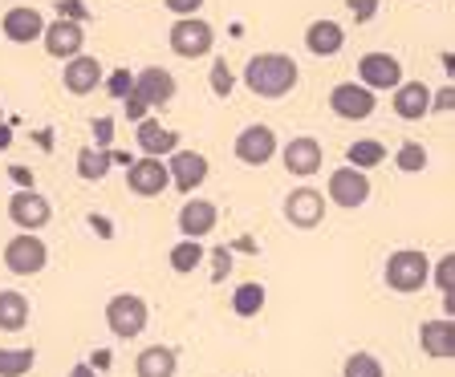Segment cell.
<instances>
[{"label": "cell", "instance_id": "e0dca14e", "mask_svg": "<svg viewBox=\"0 0 455 377\" xmlns=\"http://www.w3.org/2000/svg\"><path fill=\"white\" fill-rule=\"evenodd\" d=\"M134 98H142L147 110H159V106H167L171 98H175V77L163 66L139 69V74H134Z\"/></svg>", "mask_w": 455, "mask_h": 377}, {"label": "cell", "instance_id": "e575fe53", "mask_svg": "<svg viewBox=\"0 0 455 377\" xmlns=\"http://www.w3.org/2000/svg\"><path fill=\"white\" fill-rule=\"evenodd\" d=\"M106 90H110L114 98H126L134 90V74H131V69H114V74L106 77Z\"/></svg>", "mask_w": 455, "mask_h": 377}, {"label": "cell", "instance_id": "9a60e30c", "mask_svg": "<svg viewBox=\"0 0 455 377\" xmlns=\"http://www.w3.org/2000/svg\"><path fill=\"white\" fill-rule=\"evenodd\" d=\"M134 146L142 159H167L171 151H180V130H167L159 118H142L134 122Z\"/></svg>", "mask_w": 455, "mask_h": 377}, {"label": "cell", "instance_id": "7402d4cb", "mask_svg": "<svg viewBox=\"0 0 455 377\" xmlns=\"http://www.w3.org/2000/svg\"><path fill=\"white\" fill-rule=\"evenodd\" d=\"M341 45H346V28H341L338 20L322 17L305 28V49H309L313 57H338Z\"/></svg>", "mask_w": 455, "mask_h": 377}, {"label": "cell", "instance_id": "8d00e7d4", "mask_svg": "<svg viewBox=\"0 0 455 377\" xmlns=\"http://www.w3.org/2000/svg\"><path fill=\"white\" fill-rule=\"evenodd\" d=\"M90 130H94V146L110 151V142H114V122H110V118H94V122H90Z\"/></svg>", "mask_w": 455, "mask_h": 377}, {"label": "cell", "instance_id": "ba28073f", "mask_svg": "<svg viewBox=\"0 0 455 377\" xmlns=\"http://www.w3.org/2000/svg\"><path fill=\"white\" fill-rule=\"evenodd\" d=\"M358 85H366L370 94H382V90H398L403 85V66H398L395 53H362L358 61Z\"/></svg>", "mask_w": 455, "mask_h": 377}, {"label": "cell", "instance_id": "cb8c5ba5", "mask_svg": "<svg viewBox=\"0 0 455 377\" xmlns=\"http://www.w3.org/2000/svg\"><path fill=\"white\" fill-rule=\"evenodd\" d=\"M180 357L167 345H147V350L134 357V377H175Z\"/></svg>", "mask_w": 455, "mask_h": 377}, {"label": "cell", "instance_id": "6da1fadb", "mask_svg": "<svg viewBox=\"0 0 455 377\" xmlns=\"http://www.w3.org/2000/svg\"><path fill=\"white\" fill-rule=\"evenodd\" d=\"M240 82L248 85V94L265 98V102H281V98H289L297 90L301 69H297V61L289 53H252Z\"/></svg>", "mask_w": 455, "mask_h": 377}, {"label": "cell", "instance_id": "9c48e42d", "mask_svg": "<svg viewBox=\"0 0 455 377\" xmlns=\"http://www.w3.org/2000/svg\"><path fill=\"white\" fill-rule=\"evenodd\" d=\"M330 110L338 118H346V122H362V118H370L379 110V94H370L366 85L358 82H338L330 90Z\"/></svg>", "mask_w": 455, "mask_h": 377}, {"label": "cell", "instance_id": "2e32d148", "mask_svg": "<svg viewBox=\"0 0 455 377\" xmlns=\"http://www.w3.org/2000/svg\"><path fill=\"white\" fill-rule=\"evenodd\" d=\"M126 187H131V195H139V199L163 195V191L171 187L167 162H163V159H139V162H131V167H126Z\"/></svg>", "mask_w": 455, "mask_h": 377}, {"label": "cell", "instance_id": "ffe728a7", "mask_svg": "<svg viewBox=\"0 0 455 377\" xmlns=\"http://www.w3.org/2000/svg\"><path fill=\"white\" fill-rule=\"evenodd\" d=\"M0 33L12 41V45H28V41H37L45 33V17L37 9H28V4H17L0 17Z\"/></svg>", "mask_w": 455, "mask_h": 377}, {"label": "cell", "instance_id": "4316f807", "mask_svg": "<svg viewBox=\"0 0 455 377\" xmlns=\"http://www.w3.org/2000/svg\"><path fill=\"white\" fill-rule=\"evenodd\" d=\"M114 167V151H102V146H82L77 151V175L85 183H102Z\"/></svg>", "mask_w": 455, "mask_h": 377}, {"label": "cell", "instance_id": "8fae6325", "mask_svg": "<svg viewBox=\"0 0 455 377\" xmlns=\"http://www.w3.org/2000/svg\"><path fill=\"white\" fill-rule=\"evenodd\" d=\"M163 162H167L171 187L183 191V195H196L199 183L208 179V159H204L199 151H183V146H180V151H171Z\"/></svg>", "mask_w": 455, "mask_h": 377}, {"label": "cell", "instance_id": "7c38bea8", "mask_svg": "<svg viewBox=\"0 0 455 377\" xmlns=\"http://www.w3.org/2000/svg\"><path fill=\"white\" fill-rule=\"evenodd\" d=\"M9 219L20 232H33V236H37L41 227H49L53 208H49V199L37 195V191H17V195L9 199Z\"/></svg>", "mask_w": 455, "mask_h": 377}, {"label": "cell", "instance_id": "3957f363", "mask_svg": "<svg viewBox=\"0 0 455 377\" xmlns=\"http://www.w3.org/2000/svg\"><path fill=\"white\" fill-rule=\"evenodd\" d=\"M167 41H171V53L175 57L199 61V57H208L212 49H216V28H212L204 17H180L171 25Z\"/></svg>", "mask_w": 455, "mask_h": 377}, {"label": "cell", "instance_id": "277c9868", "mask_svg": "<svg viewBox=\"0 0 455 377\" xmlns=\"http://www.w3.org/2000/svg\"><path fill=\"white\" fill-rule=\"evenodd\" d=\"M147 321H151V309H147V301H142V296L118 293V296H110V301H106V325H110V333L118 341L142 337Z\"/></svg>", "mask_w": 455, "mask_h": 377}, {"label": "cell", "instance_id": "4dcf8cb0", "mask_svg": "<svg viewBox=\"0 0 455 377\" xmlns=\"http://www.w3.org/2000/svg\"><path fill=\"white\" fill-rule=\"evenodd\" d=\"M395 167L403 170V175H419V170H427V146L423 142H403L395 151Z\"/></svg>", "mask_w": 455, "mask_h": 377}, {"label": "cell", "instance_id": "f546056e", "mask_svg": "<svg viewBox=\"0 0 455 377\" xmlns=\"http://www.w3.org/2000/svg\"><path fill=\"white\" fill-rule=\"evenodd\" d=\"M265 309V284H256V280H248V284H240L236 293H232V312L236 317H256V312Z\"/></svg>", "mask_w": 455, "mask_h": 377}, {"label": "cell", "instance_id": "7a4b0ae2", "mask_svg": "<svg viewBox=\"0 0 455 377\" xmlns=\"http://www.w3.org/2000/svg\"><path fill=\"white\" fill-rule=\"evenodd\" d=\"M382 280H387L390 293H419V288H427L431 284V260H427L423 252H415V247H403V252H390L387 268H382Z\"/></svg>", "mask_w": 455, "mask_h": 377}, {"label": "cell", "instance_id": "60d3db41", "mask_svg": "<svg viewBox=\"0 0 455 377\" xmlns=\"http://www.w3.org/2000/svg\"><path fill=\"white\" fill-rule=\"evenodd\" d=\"M85 365L94 369V373H102V369H106V365H110V353H106V350H98V353H90V361H85Z\"/></svg>", "mask_w": 455, "mask_h": 377}, {"label": "cell", "instance_id": "74e56055", "mask_svg": "<svg viewBox=\"0 0 455 377\" xmlns=\"http://www.w3.org/2000/svg\"><path fill=\"white\" fill-rule=\"evenodd\" d=\"M123 110H126V118H131V122H142V118H151V110L142 106V98H134V90L123 98Z\"/></svg>", "mask_w": 455, "mask_h": 377}, {"label": "cell", "instance_id": "f35d334b", "mask_svg": "<svg viewBox=\"0 0 455 377\" xmlns=\"http://www.w3.org/2000/svg\"><path fill=\"white\" fill-rule=\"evenodd\" d=\"M167 4V12H175V17H196L199 9H204V0H163Z\"/></svg>", "mask_w": 455, "mask_h": 377}, {"label": "cell", "instance_id": "d6a6232c", "mask_svg": "<svg viewBox=\"0 0 455 377\" xmlns=\"http://www.w3.org/2000/svg\"><path fill=\"white\" fill-rule=\"evenodd\" d=\"M431 284L443 296H455V255H439L435 264H431Z\"/></svg>", "mask_w": 455, "mask_h": 377}, {"label": "cell", "instance_id": "ee69618b", "mask_svg": "<svg viewBox=\"0 0 455 377\" xmlns=\"http://www.w3.org/2000/svg\"><path fill=\"white\" fill-rule=\"evenodd\" d=\"M4 146H9V130H0V151H4Z\"/></svg>", "mask_w": 455, "mask_h": 377}, {"label": "cell", "instance_id": "4fadbf2b", "mask_svg": "<svg viewBox=\"0 0 455 377\" xmlns=\"http://www.w3.org/2000/svg\"><path fill=\"white\" fill-rule=\"evenodd\" d=\"M370 199V179L354 167H338L330 175V203L341 211H354Z\"/></svg>", "mask_w": 455, "mask_h": 377}, {"label": "cell", "instance_id": "b9f144b4", "mask_svg": "<svg viewBox=\"0 0 455 377\" xmlns=\"http://www.w3.org/2000/svg\"><path fill=\"white\" fill-rule=\"evenodd\" d=\"M12 179L20 183V191H33V175H28L25 167H12Z\"/></svg>", "mask_w": 455, "mask_h": 377}, {"label": "cell", "instance_id": "d4e9b609", "mask_svg": "<svg viewBox=\"0 0 455 377\" xmlns=\"http://www.w3.org/2000/svg\"><path fill=\"white\" fill-rule=\"evenodd\" d=\"M28 325V296L17 288H0V333H20Z\"/></svg>", "mask_w": 455, "mask_h": 377}, {"label": "cell", "instance_id": "484cf974", "mask_svg": "<svg viewBox=\"0 0 455 377\" xmlns=\"http://www.w3.org/2000/svg\"><path fill=\"white\" fill-rule=\"evenodd\" d=\"M346 167H354V170H362V175H366V170H374V167H382V162H387V146H382L379 138H358V142H350V146H346Z\"/></svg>", "mask_w": 455, "mask_h": 377}, {"label": "cell", "instance_id": "52a82bcc", "mask_svg": "<svg viewBox=\"0 0 455 377\" xmlns=\"http://www.w3.org/2000/svg\"><path fill=\"white\" fill-rule=\"evenodd\" d=\"M284 224L297 227V232H313V227H322L325 219V195L317 187H297L284 195Z\"/></svg>", "mask_w": 455, "mask_h": 377}, {"label": "cell", "instance_id": "603a6c76", "mask_svg": "<svg viewBox=\"0 0 455 377\" xmlns=\"http://www.w3.org/2000/svg\"><path fill=\"white\" fill-rule=\"evenodd\" d=\"M395 114L403 122H419L431 114V85L427 82H403L395 90Z\"/></svg>", "mask_w": 455, "mask_h": 377}, {"label": "cell", "instance_id": "1f68e13d", "mask_svg": "<svg viewBox=\"0 0 455 377\" xmlns=\"http://www.w3.org/2000/svg\"><path fill=\"white\" fill-rule=\"evenodd\" d=\"M341 377H387V369L374 353H350L346 365H341Z\"/></svg>", "mask_w": 455, "mask_h": 377}, {"label": "cell", "instance_id": "30bf717a", "mask_svg": "<svg viewBox=\"0 0 455 377\" xmlns=\"http://www.w3.org/2000/svg\"><path fill=\"white\" fill-rule=\"evenodd\" d=\"M276 154H281L284 170H289V175H297V179H309V175H317V170H322V162H325L322 142L313 138V134H297V138H289Z\"/></svg>", "mask_w": 455, "mask_h": 377}, {"label": "cell", "instance_id": "7bdbcfd3", "mask_svg": "<svg viewBox=\"0 0 455 377\" xmlns=\"http://www.w3.org/2000/svg\"><path fill=\"white\" fill-rule=\"evenodd\" d=\"M69 377H98V373H94V369H90V365H85V361H82V365H74V369H69Z\"/></svg>", "mask_w": 455, "mask_h": 377}, {"label": "cell", "instance_id": "d590c367", "mask_svg": "<svg viewBox=\"0 0 455 377\" xmlns=\"http://www.w3.org/2000/svg\"><path fill=\"white\" fill-rule=\"evenodd\" d=\"M228 268H232V247H216L212 252V284L228 280Z\"/></svg>", "mask_w": 455, "mask_h": 377}, {"label": "cell", "instance_id": "44dd1931", "mask_svg": "<svg viewBox=\"0 0 455 377\" xmlns=\"http://www.w3.org/2000/svg\"><path fill=\"white\" fill-rule=\"evenodd\" d=\"M419 345H423L427 357L451 361V357H455V321H451V317H439V321H423V325H419Z\"/></svg>", "mask_w": 455, "mask_h": 377}, {"label": "cell", "instance_id": "83f0119b", "mask_svg": "<svg viewBox=\"0 0 455 377\" xmlns=\"http://www.w3.org/2000/svg\"><path fill=\"white\" fill-rule=\"evenodd\" d=\"M33 365H37V350L33 345H20V350L0 345V377H25Z\"/></svg>", "mask_w": 455, "mask_h": 377}, {"label": "cell", "instance_id": "ac0fdd59", "mask_svg": "<svg viewBox=\"0 0 455 377\" xmlns=\"http://www.w3.org/2000/svg\"><path fill=\"white\" fill-rule=\"evenodd\" d=\"M61 85H66L74 98L94 94L98 85H102V66H98V57H90V53L69 57L66 69H61Z\"/></svg>", "mask_w": 455, "mask_h": 377}, {"label": "cell", "instance_id": "836d02e7", "mask_svg": "<svg viewBox=\"0 0 455 377\" xmlns=\"http://www.w3.org/2000/svg\"><path fill=\"white\" fill-rule=\"evenodd\" d=\"M232 85H236L232 66H228L224 57H216V61H212V94H216V98H232Z\"/></svg>", "mask_w": 455, "mask_h": 377}, {"label": "cell", "instance_id": "5b68a950", "mask_svg": "<svg viewBox=\"0 0 455 377\" xmlns=\"http://www.w3.org/2000/svg\"><path fill=\"white\" fill-rule=\"evenodd\" d=\"M276 151H281L276 130L273 126H265V122L244 126V130L236 134V142H232V154H236L244 167H268V162L276 159Z\"/></svg>", "mask_w": 455, "mask_h": 377}, {"label": "cell", "instance_id": "ab89813d", "mask_svg": "<svg viewBox=\"0 0 455 377\" xmlns=\"http://www.w3.org/2000/svg\"><path fill=\"white\" fill-rule=\"evenodd\" d=\"M451 106H455V90H451V85H443L439 94H431V114H451Z\"/></svg>", "mask_w": 455, "mask_h": 377}, {"label": "cell", "instance_id": "8992f818", "mask_svg": "<svg viewBox=\"0 0 455 377\" xmlns=\"http://www.w3.org/2000/svg\"><path fill=\"white\" fill-rule=\"evenodd\" d=\"M45 264H49V247L33 232H20V236H12L4 244V268L12 276H37Z\"/></svg>", "mask_w": 455, "mask_h": 377}, {"label": "cell", "instance_id": "f1b7e54d", "mask_svg": "<svg viewBox=\"0 0 455 377\" xmlns=\"http://www.w3.org/2000/svg\"><path fill=\"white\" fill-rule=\"evenodd\" d=\"M167 264H171V272H180V276L196 272V268L204 264V244H199V240H183V244H175L167 252Z\"/></svg>", "mask_w": 455, "mask_h": 377}, {"label": "cell", "instance_id": "d6986e66", "mask_svg": "<svg viewBox=\"0 0 455 377\" xmlns=\"http://www.w3.org/2000/svg\"><path fill=\"white\" fill-rule=\"evenodd\" d=\"M220 224V208L212 203V199H188L180 208V232L183 240H204L212 236Z\"/></svg>", "mask_w": 455, "mask_h": 377}, {"label": "cell", "instance_id": "5bb4252c", "mask_svg": "<svg viewBox=\"0 0 455 377\" xmlns=\"http://www.w3.org/2000/svg\"><path fill=\"white\" fill-rule=\"evenodd\" d=\"M41 41H45V53L49 57H57V61H69V57H77L85 49V28L77 25V20L57 17V20H49V25H45Z\"/></svg>", "mask_w": 455, "mask_h": 377}]
</instances>
